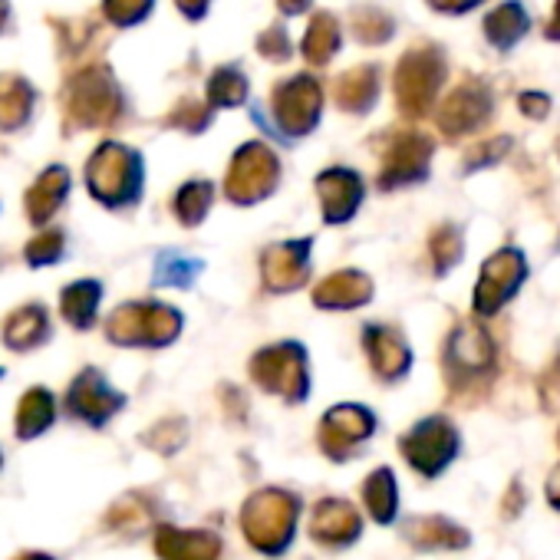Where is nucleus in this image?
<instances>
[{
  "instance_id": "1",
  "label": "nucleus",
  "mask_w": 560,
  "mask_h": 560,
  "mask_svg": "<svg viewBox=\"0 0 560 560\" xmlns=\"http://www.w3.org/2000/svg\"><path fill=\"white\" fill-rule=\"evenodd\" d=\"M298 517H301L298 494L284 488H264L241 504V534L257 553L280 557L294 544Z\"/></svg>"
},
{
  "instance_id": "2",
  "label": "nucleus",
  "mask_w": 560,
  "mask_h": 560,
  "mask_svg": "<svg viewBox=\"0 0 560 560\" xmlns=\"http://www.w3.org/2000/svg\"><path fill=\"white\" fill-rule=\"evenodd\" d=\"M409 468H416L422 478H439L448 471V465L462 452V435L445 416L422 419L416 429H409L399 442Z\"/></svg>"
},
{
  "instance_id": "3",
  "label": "nucleus",
  "mask_w": 560,
  "mask_h": 560,
  "mask_svg": "<svg viewBox=\"0 0 560 560\" xmlns=\"http://www.w3.org/2000/svg\"><path fill=\"white\" fill-rule=\"evenodd\" d=\"M311 537L330 550L353 547L363 537V517H360L357 504H350L343 498L317 501L314 514H311Z\"/></svg>"
},
{
  "instance_id": "4",
  "label": "nucleus",
  "mask_w": 560,
  "mask_h": 560,
  "mask_svg": "<svg viewBox=\"0 0 560 560\" xmlns=\"http://www.w3.org/2000/svg\"><path fill=\"white\" fill-rule=\"evenodd\" d=\"M527 267H524V254L514 247H504L494 260H488L481 288H478V311L481 314H494L501 304H508L514 298V291L521 288Z\"/></svg>"
},
{
  "instance_id": "5",
  "label": "nucleus",
  "mask_w": 560,
  "mask_h": 560,
  "mask_svg": "<svg viewBox=\"0 0 560 560\" xmlns=\"http://www.w3.org/2000/svg\"><path fill=\"white\" fill-rule=\"evenodd\" d=\"M402 537L409 547L416 550H465L471 547V530L462 527L458 521L445 517V514H412L409 521H402Z\"/></svg>"
},
{
  "instance_id": "6",
  "label": "nucleus",
  "mask_w": 560,
  "mask_h": 560,
  "mask_svg": "<svg viewBox=\"0 0 560 560\" xmlns=\"http://www.w3.org/2000/svg\"><path fill=\"white\" fill-rule=\"evenodd\" d=\"M155 557L159 560H218L221 557V537L214 530L201 527H172L162 524L155 530Z\"/></svg>"
},
{
  "instance_id": "7",
  "label": "nucleus",
  "mask_w": 560,
  "mask_h": 560,
  "mask_svg": "<svg viewBox=\"0 0 560 560\" xmlns=\"http://www.w3.org/2000/svg\"><path fill=\"white\" fill-rule=\"evenodd\" d=\"M376 429V419L366 409H337L324 422V452L337 462L353 455L360 442H366Z\"/></svg>"
},
{
  "instance_id": "8",
  "label": "nucleus",
  "mask_w": 560,
  "mask_h": 560,
  "mask_svg": "<svg viewBox=\"0 0 560 560\" xmlns=\"http://www.w3.org/2000/svg\"><path fill=\"white\" fill-rule=\"evenodd\" d=\"M363 504L370 511V517L376 524H396L399 517V485L393 468H376L366 481H363Z\"/></svg>"
},
{
  "instance_id": "9",
  "label": "nucleus",
  "mask_w": 560,
  "mask_h": 560,
  "mask_svg": "<svg viewBox=\"0 0 560 560\" xmlns=\"http://www.w3.org/2000/svg\"><path fill=\"white\" fill-rule=\"evenodd\" d=\"M527 31V14L521 4H504L488 18V40H494L501 50H508L514 40H521Z\"/></svg>"
},
{
  "instance_id": "10",
  "label": "nucleus",
  "mask_w": 560,
  "mask_h": 560,
  "mask_svg": "<svg viewBox=\"0 0 560 560\" xmlns=\"http://www.w3.org/2000/svg\"><path fill=\"white\" fill-rule=\"evenodd\" d=\"M152 517H155L152 504H145L142 498H122L119 504L109 508L106 527L109 530H119V534H142Z\"/></svg>"
},
{
  "instance_id": "11",
  "label": "nucleus",
  "mask_w": 560,
  "mask_h": 560,
  "mask_svg": "<svg viewBox=\"0 0 560 560\" xmlns=\"http://www.w3.org/2000/svg\"><path fill=\"white\" fill-rule=\"evenodd\" d=\"M50 425V399L47 396H34L24 402V412H21V435L31 439L37 435L40 429Z\"/></svg>"
},
{
  "instance_id": "12",
  "label": "nucleus",
  "mask_w": 560,
  "mask_h": 560,
  "mask_svg": "<svg viewBox=\"0 0 560 560\" xmlns=\"http://www.w3.org/2000/svg\"><path fill=\"white\" fill-rule=\"evenodd\" d=\"M544 498H547V504H550V511H557L560 514V462L550 468V475H547V485H544Z\"/></svg>"
},
{
  "instance_id": "13",
  "label": "nucleus",
  "mask_w": 560,
  "mask_h": 560,
  "mask_svg": "<svg viewBox=\"0 0 560 560\" xmlns=\"http://www.w3.org/2000/svg\"><path fill=\"white\" fill-rule=\"evenodd\" d=\"M14 560H54L50 553H40V550H24V553H18Z\"/></svg>"
},
{
  "instance_id": "14",
  "label": "nucleus",
  "mask_w": 560,
  "mask_h": 560,
  "mask_svg": "<svg viewBox=\"0 0 560 560\" xmlns=\"http://www.w3.org/2000/svg\"><path fill=\"white\" fill-rule=\"evenodd\" d=\"M550 37H553V40L560 37V4H557V18L550 21Z\"/></svg>"
},
{
  "instance_id": "15",
  "label": "nucleus",
  "mask_w": 560,
  "mask_h": 560,
  "mask_svg": "<svg viewBox=\"0 0 560 560\" xmlns=\"http://www.w3.org/2000/svg\"><path fill=\"white\" fill-rule=\"evenodd\" d=\"M557 445H560V432H557Z\"/></svg>"
},
{
  "instance_id": "16",
  "label": "nucleus",
  "mask_w": 560,
  "mask_h": 560,
  "mask_svg": "<svg viewBox=\"0 0 560 560\" xmlns=\"http://www.w3.org/2000/svg\"><path fill=\"white\" fill-rule=\"evenodd\" d=\"M0 465H4V462H0Z\"/></svg>"
}]
</instances>
